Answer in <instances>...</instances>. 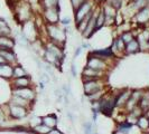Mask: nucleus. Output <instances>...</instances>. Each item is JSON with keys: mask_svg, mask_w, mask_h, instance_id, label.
Segmentation results:
<instances>
[{"mask_svg": "<svg viewBox=\"0 0 149 134\" xmlns=\"http://www.w3.org/2000/svg\"><path fill=\"white\" fill-rule=\"evenodd\" d=\"M111 50L114 55H116L117 52H125V50H126V44H125V41L121 39V37L117 38V39H114V40H113Z\"/></svg>", "mask_w": 149, "mask_h": 134, "instance_id": "12", "label": "nucleus"}, {"mask_svg": "<svg viewBox=\"0 0 149 134\" xmlns=\"http://www.w3.org/2000/svg\"><path fill=\"white\" fill-rule=\"evenodd\" d=\"M147 43H148V47H149V38H148V41H147Z\"/></svg>", "mask_w": 149, "mask_h": 134, "instance_id": "38", "label": "nucleus"}, {"mask_svg": "<svg viewBox=\"0 0 149 134\" xmlns=\"http://www.w3.org/2000/svg\"><path fill=\"white\" fill-rule=\"evenodd\" d=\"M16 40L10 36H0V48H9L14 49Z\"/></svg>", "mask_w": 149, "mask_h": 134, "instance_id": "13", "label": "nucleus"}, {"mask_svg": "<svg viewBox=\"0 0 149 134\" xmlns=\"http://www.w3.org/2000/svg\"><path fill=\"white\" fill-rule=\"evenodd\" d=\"M11 29L8 26L7 21L2 18H0V36H10Z\"/></svg>", "mask_w": 149, "mask_h": 134, "instance_id": "17", "label": "nucleus"}, {"mask_svg": "<svg viewBox=\"0 0 149 134\" xmlns=\"http://www.w3.org/2000/svg\"><path fill=\"white\" fill-rule=\"evenodd\" d=\"M101 9L104 14L105 17V25H113L116 23V18L118 15V10H116L110 5H108L107 2L103 1V3L101 5Z\"/></svg>", "mask_w": 149, "mask_h": 134, "instance_id": "5", "label": "nucleus"}, {"mask_svg": "<svg viewBox=\"0 0 149 134\" xmlns=\"http://www.w3.org/2000/svg\"><path fill=\"white\" fill-rule=\"evenodd\" d=\"M42 123H44L48 127H55L57 124V119L55 115H47L42 119Z\"/></svg>", "mask_w": 149, "mask_h": 134, "instance_id": "18", "label": "nucleus"}, {"mask_svg": "<svg viewBox=\"0 0 149 134\" xmlns=\"http://www.w3.org/2000/svg\"><path fill=\"white\" fill-rule=\"evenodd\" d=\"M34 131L38 134H47L51 131V127H48L47 125H45L44 123H40L34 127Z\"/></svg>", "mask_w": 149, "mask_h": 134, "instance_id": "25", "label": "nucleus"}, {"mask_svg": "<svg viewBox=\"0 0 149 134\" xmlns=\"http://www.w3.org/2000/svg\"><path fill=\"white\" fill-rule=\"evenodd\" d=\"M11 114L13 116L15 117H24L26 115V110L24 108V106H20V105H15L13 108H11Z\"/></svg>", "mask_w": 149, "mask_h": 134, "instance_id": "19", "label": "nucleus"}, {"mask_svg": "<svg viewBox=\"0 0 149 134\" xmlns=\"http://www.w3.org/2000/svg\"><path fill=\"white\" fill-rule=\"evenodd\" d=\"M140 50V45L138 43V40L134 38L131 41H129L128 44H126V50L125 52L127 54H134V52Z\"/></svg>", "mask_w": 149, "mask_h": 134, "instance_id": "15", "label": "nucleus"}, {"mask_svg": "<svg viewBox=\"0 0 149 134\" xmlns=\"http://www.w3.org/2000/svg\"><path fill=\"white\" fill-rule=\"evenodd\" d=\"M149 5V0H127L126 1V5L123 7L126 8V10L131 12V15L134 17V15L140 10L141 8L146 7Z\"/></svg>", "mask_w": 149, "mask_h": 134, "instance_id": "6", "label": "nucleus"}, {"mask_svg": "<svg viewBox=\"0 0 149 134\" xmlns=\"http://www.w3.org/2000/svg\"><path fill=\"white\" fill-rule=\"evenodd\" d=\"M61 0H39V6L43 9H48V8H58Z\"/></svg>", "mask_w": 149, "mask_h": 134, "instance_id": "16", "label": "nucleus"}, {"mask_svg": "<svg viewBox=\"0 0 149 134\" xmlns=\"http://www.w3.org/2000/svg\"><path fill=\"white\" fill-rule=\"evenodd\" d=\"M99 9H100V6H97L95 10H94V14H93V16L91 17V19L89 20L86 27H85V29L83 30L82 32L83 37L91 38L93 36V34L97 31V11H99Z\"/></svg>", "mask_w": 149, "mask_h": 134, "instance_id": "7", "label": "nucleus"}, {"mask_svg": "<svg viewBox=\"0 0 149 134\" xmlns=\"http://www.w3.org/2000/svg\"><path fill=\"white\" fill-rule=\"evenodd\" d=\"M131 124H126V123H123L121 126L119 127V131L120 132H123V133H128L129 132V130L131 128Z\"/></svg>", "mask_w": 149, "mask_h": 134, "instance_id": "30", "label": "nucleus"}, {"mask_svg": "<svg viewBox=\"0 0 149 134\" xmlns=\"http://www.w3.org/2000/svg\"><path fill=\"white\" fill-rule=\"evenodd\" d=\"M99 74H100L99 70H95V69L90 68V67H86V68L83 70V76H85V77H88V78H91V79L97 78Z\"/></svg>", "mask_w": 149, "mask_h": 134, "instance_id": "23", "label": "nucleus"}, {"mask_svg": "<svg viewBox=\"0 0 149 134\" xmlns=\"http://www.w3.org/2000/svg\"><path fill=\"white\" fill-rule=\"evenodd\" d=\"M138 125L141 127L142 130H146V128H149V119L145 116H141L138 119Z\"/></svg>", "mask_w": 149, "mask_h": 134, "instance_id": "27", "label": "nucleus"}, {"mask_svg": "<svg viewBox=\"0 0 149 134\" xmlns=\"http://www.w3.org/2000/svg\"><path fill=\"white\" fill-rule=\"evenodd\" d=\"M116 98H103V99L99 101L100 112H102L105 115H111L113 107L116 106Z\"/></svg>", "mask_w": 149, "mask_h": 134, "instance_id": "9", "label": "nucleus"}, {"mask_svg": "<svg viewBox=\"0 0 149 134\" xmlns=\"http://www.w3.org/2000/svg\"><path fill=\"white\" fill-rule=\"evenodd\" d=\"M138 106L141 108V110H147L149 108V93H145V94H141L140 96V99H139V103H138Z\"/></svg>", "mask_w": 149, "mask_h": 134, "instance_id": "20", "label": "nucleus"}, {"mask_svg": "<svg viewBox=\"0 0 149 134\" xmlns=\"http://www.w3.org/2000/svg\"><path fill=\"white\" fill-rule=\"evenodd\" d=\"M72 73H73V75H76V72H75V65L74 64H72Z\"/></svg>", "mask_w": 149, "mask_h": 134, "instance_id": "36", "label": "nucleus"}, {"mask_svg": "<svg viewBox=\"0 0 149 134\" xmlns=\"http://www.w3.org/2000/svg\"><path fill=\"white\" fill-rule=\"evenodd\" d=\"M14 12L16 20L20 23H25L30 20L33 16V8L28 1L18 0L14 5Z\"/></svg>", "mask_w": 149, "mask_h": 134, "instance_id": "2", "label": "nucleus"}, {"mask_svg": "<svg viewBox=\"0 0 149 134\" xmlns=\"http://www.w3.org/2000/svg\"><path fill=\"white\" fill-rule=\"evenodd\" d=\"M85 1H86V0H70V3H71V7L73 9V11H74L75 9H77V8L80 7L83 2H85Z\"/></svg>", "mask_w": 149, "mask_h": 134, "instance_id": "28", "label": "nucleus"}, {"mask_svg": "<svg viewBox=\"0 0 149 134\" xmlns=\"http://www.w3.org/2000/svg\"><path fill=\"white\" fill-rule=\"evenodd\" d=\"M82 48H88V49H90V48H91V46H90V44H88V43H83Z\"/></svg>", "mask_w": 149, "mask_h": 134, "instance_id": "35", "label": "nucleus"}, {"mask_svg": "<svg viewBox=\"0 0 149 134\" xmlns=\"http://www.w3.org/2000/svg\"><path fill=\"white\" fill-rule=\"evenodd\" d=\"M134 20L140 26H146L149 23V5L141 8L134 15Z\"/></svg>", "mask_w": 149, "mask_h": 134, "instance_id": "8", "label": "nucleus"}, {"mask_svg": "<svg viewBox=\"0 0 149 134\" xmlns=\"http://www.w3.org/2000/svg\"><path fill=\"white\" fill-rule=\"evenodd\" d=\"M47 134H63V133H62L61 131H58V130H56V128H53V130H51Z\"/></svg>", "mask_w": 149, "mask_h": 134, "instance_id": "34", "label": "nucleus"}, {"mask_svg": "<svg viewBox=\"0 0 149 134\" xmlns=\"http://www.w3.org/2000/svg\"><path fill=\"white\" fill-rule=\"evenodd\" d=\"M15 85L17 87H28L29 86V78L27 76H22V77H17L15 82Z\"/></svg>", "mask_w": 149, "mask_h": 134, "instance_id": "22", "label": "nucleus"}, {"mask_svg": "<svg viewBox=\"0 0 149 134\" xmlns=\"http://www.w3.org/2000/svg\"><path fill=\"white\" fill-rule=\"evenodd\" d=\"M82 46H80V47H77L76 49H75V52H74V58H76L77 56H80V54L82 52Z\"/></svg>", "mask_w": 149, "mask_h": 134, "instance_id": "33", "label": "nucleus"}, {"mask_svg": "<svg viewBox=\"0 0 149 134\" xmlns=\"http://www.w3.org/2000/svg\"><path fill=\"white\" fill-rule=\"evenodd\" d=\"M120 37H121V39L125 41V44H128L129 41H131V40L134 39V34H132L131 30H128V31H123V32L120 35Z\"/></svg>", "mask_w": 149, "mask_h": 134, "instance_id": "26", "label": "nucleus"}, {"mask_svg": "<svg viewBox=\"0 0 149 134\" xmlns=\"http://www.w3.org/2000/svg\"><path fill=\"white\" fill-rule=\"evenodd\" d=\"M46 31H47V36L49 38V41L64 48L67 35L64 28L60 27L58 23H46Z\"/></svg>", "mask_w": 149, "mask_h": 134, "instance_id": "1", "label": "nucleus"}, {"mask_svg": "<svg viewBox=\"0 0 149 134\" xmlns=\"http://www.w3.org/2000/svg\"><path fill=\"white\" fill-rule=\"evenodd\" d=\"M13 74H14L15 77H22V76H26V74H25V72H24V69H22V67H15Z\"/></svg>", "mask_w": 149, "mask_h": 134, "instance_id": "29", "label": "nucleus"}, {"mask_svg": "<svg viewBox=\"0 0 149 134\" xmlns=\"http://www.w3.org/2000/svg\"><path fill=\"white\" fill-rule=\"evenodd\" d=\"M88 67L90 68H93L95 70H102L103 68H105V63L103 59L99 58L97 56L90 54L89 55V58H88Z\"/></svg>", "mask_w": 149, "mask_h": 134, "instance_id": "10", "label": "nucleus"}, {"mask_svg": "<svg viewBox=\"0 0 149 134\" xmlns=\"http://www.w3.org/2000/svg\"><path fill=\"white\" fill-rule=\"evenodd\" d=\"M43 18L46 23H60V15H61V7L58 8H48L43 9Z\"/></svg>", "mask_w": 149, "mask_h": 134, "instance_id": "4", "label": "nucleus"}, {"mask_svg": "<svg viewBox=\"0 0 149 134\" xmlns=\"http://www.w3.org/2000/svg\"><path fill=\"white\" fill-rule=\"evenodd\" d=\"M92 124L88 122V123H85V125H84V133L85 134H92Z\"/></svg>", "mask_w": 149, "mask_h": 134, "instance_id": "31", "label": "nucleus"}, {"mask_svg": "<svg viewBox=\"0 0 149 134\" xmlns=\"http://www.w3.org/2000/svg\"><path fill=\"white\" fill-rule=\"evenodd\" d=\"M92 55L97 56L101 59H104V58H111V57H114V54L112 52L111 48H105V49H99V50H93L91 52Z\"/></svg>", "mask_w": 149, "mask_h": 134, "instance_id": "14", "label": "nucleus"}, {"mask_svg": "<svg viewBox=\"0 0 149 134\" xmlns=\"http://www.w3.org/2000/svg\"><path fill=\"white\" fill-rule=\"evenodd\" d=\"M104 2H107L108 5H110L111 7H113L118 11L125 6V0H104Z\"/></svg>", "mask_w": 149, "mask_h": 134, "instance_id": "24", "label": "nucleus"}, {"mask_svg": "<svg viewBox=\"0 0 149 134\" xmlns=\"http://www.w3.org/2000/svg\"><path fill=\"white\" fill-rule=\"evenodd\" d=\"M97 1H99V2H100V1H101V2H103V1H104V0H97Z\"/></svg>", "mask_w": 149, "mask_h": 134, "instance_id": "37", "label": "nucleus"}, {"mask_svg": "<svg viewBox=\"0 0 149 134\" xmlns=\"http://www.w3.org/2000/svg\"><path fill=\"white\" fill-rule=\"evenodd\" d=\"M97 2H99L97 0H86V1L83 2L82 5L77 8V9H75L74 11H73V12H74L75 23L77 25L84 17H86V16L89 15L90 12L97 7Z\"/></svg>", "mask_w": 149, "mask_h": 134, "instance_id": "3", "label": "nucleus"}, {"mask_svg": "<svg viewBox=\"0 0 149 134\" xmlns=\"http://www.w3.org/2000/svg\"><path fill=\"white\" fill-rule=\"evenodd\" d=\"M60 22L65 27V26H68V25H71V19L68 18V17H65V18H62L60 19Z\"/></svg>", "mask_w": 149, "mask_h": 134, "instance_id": "32", "label": "nucleus"}, {"mask_svg": "<svg viewBox=\"0 0 149 134\" xmlns=\"http://www.w3.org/2000/svg\"><path fill=\"white\" fill-rule=\"evenodd\" d=\"M100 89H101V85H100L99 82L95 81V79H90V81L84 83V90H85V94L89 95V96L92 95V94H94V93L100 92Z\"/></svg>", "mask_w": 149, "mask_h": 134, "instance_id": "11", "label": "nucleus"}, {"mask_svg": "<svg viewBox=\"0 0 149 134\" xmlns=\"http://www.w3.org/2000/svg\"><path fill=\"white\" fill-rule=\"evenodd\" d=\"M104 25H105V17L103 11H102V9H101V6H100V9H99V11H97V30L101 29Z\"/></svg>", "mask_w": 149, "mask_h": 134, "instance_id": "21", "label": "nucleus"}]
</instances>
